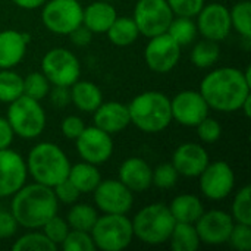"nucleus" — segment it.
Instances as JSON below:
<instances>
[{
  "label": "nucleus",
  "instance_id": "6e6552de",
  "mask_svg": "<svg viewBox=\"0 0 251 251\" xmlns=\"http://www.w3.org/2000/svg\"><path fill=\"white\" fill-rule=\"evenodd\" d=\"M43 25L53 34L68 35L82 24V4L78 0H47L41 6Z\"/></svg>",
  "mask_w": 251,
  "mask_h": 251
},
{
  "label": "nucleus",
  "instance_id": "09e8293b",
  "mask_svg": "<svg viewBox=\"0 0 251 251\" xmlns=\"http://www.w3.org/2000/svg\"><path fill=\"white\" fill-rule=\"evenodd\" d=\"M15 132L9 124V121L3 116H0V150L9 149L13 143Z\"/></svg>",
  "mask_w": 251,
  "mask_h": 251
},
{
  "label": "nucleus",
  "instance_id": "9d476101",
  "mask_svg": "<svg viewBox=\"0 0 251 251\" xmlns=\"http://www.w3.org/2000/svg\"><path fill=\"white\" fill-rule=\"evenodd\" d=\"M132 19L140 35L151 38L168 31L174 13L166 0H138L134 7Z\"/></svg>",
  "mask_w": 251,
  "mask_h": 251
},
{
  "label": "nucleus",
  "instance_id": "f704fd0d",
  "mask_svg": "<svg viewBox=\"0 0 251 251\" xmlns=\"http://www.w3.org/2000/svg\"><path fill=\"white\" fill-rule=\"evenodd\" d=\"M231 216L237 224L251 225V187L244 185L240 188L232 200Z\"/></svg>",
  "mask_w": 251,
  "mask_h": 251
},
{
  "label": "nucleus",
  "instance_id": "0eeeda50",
  "mask_svg": "<svg viewBox=\"0 0 251 251\" xmlns=\"http://www.w3.org/2000/svg\"><path fill=\"white\" fill-rule=\"evenodd\" d=\"M6 119L16 137L24 140L38 138L46 128V112L38 100L21 96L9 103Z\"/></svg>",
  "mask_w": 251,
  "mask_h": 251
},
{
  "label": "nucleus",
  "instance_id": "e433bc0d",
  "mask_svg": "<svg viewBox=\"0 0 251 251\" xmlns=\"http://www.w3.org/2000/svg\"><path fill=\"white\" fill-rule=\"evenodd\" d=\"M179 174L174 168L171 162L160 163L156 168H153L151 172V185L160 188V190H169L174 188L178 182Z\"/></svg>",
  "mask_w": 251,
  "mask_h": 251
},
{
  "label": "nucleus",
  "instance_id": "b1692460",
  "mask_svg": "<svg viewBox=\"0 0 251 251\" xmlns=\"http://www.w3.org/2000/svg\"><path fill=\"white\" fill-rule=\"evenodd\" d=\"M71 103L84 113H93L101 103L103 94L97 84L91 81H76L71 87Z\"/></svg>",
  "mask_w": 251,
  "mask_h": 251
},
{
  "label": "nucleus",
  "instance_id": "c9c22d12",
  "mask_svg": "<svg viewBox=\"0 0 251 251\" xmlns=\"http://www.w3.org/2000/svg\"><path fill=\"white\" fill-rule=\"evenodd\" d=\"M22 81H24V96L38 101L46 99L51 88L50 81L46 78L43 72H31L26 76H22Z\"/></svg>",
  "mask_w": 251,
  "mask_h": 251
},
{
  "label": "nucleus",
  "instance_id": "c756f323",
  "mask_svg": "<svg viewBox=\"0 0 251 251\" xmlns=\"http://www.w3.org/2000/svg\"><path fill=\"white\" fill-rule=\"evenodd\" d=\"M190 57H191V62L196 68L207 69V68H212L219 60L221 47L216 41L203 38L193 46Z\"/></svg>",
  "mask_w": 251,
  "mask_h": 251
},
{
  "label": "nucleus",
  "instance_id": "4be33fe9",
  "mask_svg": "<svg viewBox=\"0 0 251 251\" xmlns=\"http://www.w3.org/2000/svg\"><path fill=\"white\" fill-rule=\"evenodd\" d=\"M29 34L16 29L0 31V69H13L26 53Z\"/></svg>",
  "mask_w": 251,
  "mask_h": 251
},
{
  "label": "nucleus",
  "instance_id": "423d86ee",
  "mask_svg": "<svg viewBox=\"0 0 251 251\" xmlns=\"http://www.w3.org/2000/svg\"><path fill=\"white\" fill-rule=\"evenodd\" d=\"M96 250L122 251L134 240L132 222L126 215L103 213L90 231Z\"/></svg>",
  "mask_w": 251,
  "mask_h": 251
},
{
  "label": "nucleus",
  "instance_id": "9b49d317",
  "mask_svg": "<svg viewBox=\"0 0 251 251\" xmlns=\"http://www.w3.org/2000/svg\"><path fill=\"white\" fill-rule=\"evenodd\" d=\"M201 194L213 201L226 199L235 187V174L228 162H209L204 171L197 176Z\"/></svg>",
  "mask_w": 251,
  "mask_h": 251
},
{
  "label": "nucleus",
  "instance_id": "de8ad7c7",
  "mask_svg": "<svg viewBox=\"0 0 251 251\" xmlns=\"http://www.w3.org/2000/svg\"><path fill=\"white\" fill-rule=\"evenodd\" d=\"M68 37L71 38V43L74 46H78V47H84V46H88L93 40V32L84 26L82 24L79 26H76L72 32L68 34Z\"/></svg>",
  "mask_w": 251,
  "mask_h": 251
},
{
  "label": "nucleus",
  "instance_id": "412c9836",
  "mask_svg": "<svg viewBox=\"0 0 251 251\" xmlns=\"http://www.w3.org/2000/svg\"><path fill=\"white\" fill-rule=\"evenodd\" d=\"M153 168L141 157H129L122 162L118 171V179L134 194L143 193L151 187Z\"/></svg>",
  "mask_w": 251,
  "mask_h": 251
},
{
  "label": "nucleus",
  "instance_id": "a18cd8bd",
  "mask_svg": "<svg viewBox=\"0 0 251 251\" xmlns=\"http://www.w3.org/2000/svg\"><path fill=\"white\" fill-rule=\"evenodd\" d=\"M18 222L10 210L0 209V240L12 238L18 231Z\"/></svg>",
  "mask_w": 251,
  "mask_h": 251
},
{
  "label": "nucleus",
  "instance_id": "5701e85b",
  "mask_svg": "<svg viewBox=\"0 0 251 251\" xmlns=\"http://www.w3.org/2000/svg\"><path fill=\"white\" fill-rule=\"evenodd\" d=\"M118 12L113 4L107 0H97L90 3L82 10V25L87 26L93 34H106Z\"/></svg>",
  "mask_w": 251,
  "mask_h": 251
},
{
  "label": "nucleus",
  "instance_id": "a211bd4d",
  "mask_svg": "<svg viewBox=\"0 0 251 251\" xmlns=\"http://www.w3.org/2000/svg\"><path fill=\"white\" fill-rule=\"evenodd\" d=\"M28 169L25 159L15 150H0V199L12 197L26 184Z\"/></svg>",
  "mask_w": 251,
  "mask_h": 251
},
{
  "label": "nucleus",
  "instance_id": "20e7f679",
  "mask_svg": "<svg viewBox=\"0 0 251 251\" xmlns=\"http://www.w3.org/2000/svg\"><path fill=\"white\" fill-rule=\"evenodd\" d=\"M131 124L146 134L165 131L172 122L171 99L160 91H144L128 104Z\"/></svg>",
  "mask_w": 251,
  "mask_h": 251
},
{
  "label": "nucleus",
  "instance_id": "f3484780",
  "mask_svg": "<svg viewBox=\"0 0 251 251\" xmlns=\"http://www.w3.org/2000/svg\"><path fill=\"white\" fill-rule=\"evenodd\" d=\"M197 31L203 38L212 40V41H224L232 26H231V16L229 9L222 3H209L201 7V10L197 13Z\"/></svg>",
  "mask_w": 251,
  "mask_h": 251
},
{
  "label": "nucleus",
  "instance_id": "dca6fc26",
  "mask_svg": "<svg viewBox=\"0 0 251 251\" xmlns=\"http://www.w3.org/2000/svg\"><path fill=\"white\" fill-rule=\"evenodd\" d=\"M234 225L235 222L231 213L221 209H213L207 212L204 210L203 215L194 224L201 244L207 246L226 244Z\"/></svg>",
  "mask_w": 251,
  "mask_h": 251
},
{
  "label": "nucleus",
  "instance_id": "49530a36",
  "mask_svg": "<svg viewBox=\"0 0 251 251\" xmlns=\"http://www.w3.org/2000/svg\"><path fill=\"white\" fill-rule=\"evenodd\" d=\"M47 97H50V103L54 107L62 109V107H66L71 103V90H69V87L53 85L50 88Z\"/></svg>",
  "mask_w": 251,
  "mask_h": 251
},
{
  "label": "nucleus",
  "instance_id": "a19ab883",
  "mask_svg": "<svg viewBox=\"0 0 251 251\" xmlns=\"http://www.w3.org/2000/svg\"><path fill=\"white\" fill-rule=\"evenodd\" d=\"M197 137L200 138L201 143H206V144H213L216 143L221 137H222V126L221 124L210 118V116H206L197 126Z\"/></svg>",
  "mask_w": 251,
  "mask_h": 251
},
{
  "label": "nucleus",
  "instance_id": "2f4dec72",
  "mask_svg": "<svg viewBox=\"0 0 251 251\" xmlns=\"http://www.w3.org/2000/svg\"><path fill=\"white\" fill-rule=\"evenodd\" d=\"M24 94L22 76L12 69H0V103H12Z\"/></svg>",
  "mask_w": 251,
  "mask_h": 251
},
{
  "label": "nucleus",
  "instance_id": "4468645a",
  "mask_svg": "<svg viewBox=\"0 0 251 251\" xmlns=\"http://www.w3.org/2000/svg\"><path fill=\"white\" fill-rule=\"evenodd\" d=\"M209 104L200 91L184 90L171 99L172 121L182 126L196 128L206 116H209Z\"/></svg>",
  "mask_w": 251,
  "mask_h": 251
},
{
  "label": "nucleus",
  "instance_id": "6ab92c4d",
  "mask_svg": "<svg viewBox=\"0 0 251 251\" xmlns=\"http://www.w3.org/2000/svg\"><path fill=\"white\" fill-rule=\"evenodd\" d=\"M209 162L207 150L199 143H184L178 146L171 160L179 176L185 178H197Z\"/></svg>",
  "mask_w": 251,
  "mask_h": 251
},
{
  "label": "nucleus",
  "instance_id": "7ed1b4c3",
  "mask_svg": "<svg viewBox=\"0 0 251 251\" xmlns=\"http://www.w3.org/2000/svg\"><path fill=\"white\" fill-rule=\"evenodd\" d=\"M25 162L28 175L34 179V182L51 188L68 178L71 168L66 153L57 144L49 141L35 144L29 150L28 159Z\"/></svg>",
  "mask_w": 251,
  "mask_h": 251
},
{
  "label": "nucleus",
  "instance_id": "37998d69",
  "mask_svg": "<svg viewBox=\"0 0 251 251\" xmlns=\"http://www.w3.org/2000/svg\"><path fill=\"white\" fill-rule=\"evenodd\" d=\"M53 193H54L59 203H63V204H68V206L76 203L79 196H81V193L75 188V185L68 178L60 181L59 184H56L53 187Z\"/></svg>",
  "mask_w": 251,
  "mask_h": 251
},
{
  "label": "nucleus",
  "instance_id": "c85d7f7f",
  "mask_svg": "<svg viewBox=\"0 0 251 251\" xmlns=\"http://www.w3.org/2000/svg\"><path fill=\"white\" fill-rule=\"evenodd\" d=\"M99 218V212L94 206L87 203H74L66 215V222L71 229L90 232Z\"/></svg>",
  "mask_w": 251,
  "mask_h": 251
},
{
  "label": "nucleus",
  "instance_id": "a878e982",
  "mask_svg": "<svg viewBox=\"0 0 251 251\" xmlns=\"http://www.w3.org/2000/svg\"><path fill=\"white\" fill-rule=\"evenodd\" d=\"M68 179L75 185V188L81 194H88L96 190V187L101 181V175L97 165L82 160L75 165H71Z\"/></svg>",
  "mask_w": 251,
  "mask_h": 251
},
{
  "label": "nucleus",
  "instance_id": "72a5a7b5",
  "mask_svg": "<svg viewBox=\"0 0 251 251\" xmlns=\"http://www.w3.org/2000/svg\"><path fill=\"white\" fill-rule=\"evenodd\" d=\"M231 26L246 40L251 38V3L250 0H240L229 9Z\"/></svg>",
  "mask_w": 251,
  "mask_h": 251
},
{
  "label": "nucleus",
  "instance_id": "aec40b11",
  "mask_svg": "<svg viewBox=\"0 0 251 251\" xmlns=\"http://www.w3.org/2000/svg\"><path fill=\"white\" fill-rule=\"evenodd\" d=\"M93 122L97 128L110 135L118 134L131 124L128 104L121 101H103L93 112Z\"/></svg>",
  "mask_w": 251,
  "mask_h": 251
},
{
  "label": "nucleus",
  "instance_id": "58836bf2",
  "mask_svg": "<svg viewBox=\"0 0 251 251\" xmlns=\"http://www.w3.org/2000/svg\"><path fill=\"white\" fill-rule=\"evenodd\" d=\"M69 225L66 222V219L60 218L59 215H54L53 218H50L43 226L41 231L43 234L57 247H60V244L63 243V240L66 238L68 232H69Z\"/></svg>",
  "mask_w": 251,
  "mask_h": 251
},
{
  "label": "nucleus",
  "instance_id": "8fccbe9b",
  "mask_svg": "<svg viewBox=\"0 0 251 251\" xmlns=\"http://www.w3.org/2000/svg\"><path fill=\"white\" fill-rule=\"evenodd\" d=\"M12 1H13V4H16V6L21 7V9L34 10V9L41 7L47 0H12Z\"/></svg>",
  "mask_w": 251,
  "mask_h": 251
},
{
  "label": "nucleus",
  "instance_id": "f8f14e48",
  "mask_svg": "<svg viewBox=\"0 0 251 251\" xmlns=\"http://www.w3.org/2000/svg\"><path fill=\"white\" fill-rule=\"evenodd\" d=\"M93 199L101 213L126 215L134 204V193L119 179H101L93 191Z\"/></svg>",
  "mask_w": 251,
  "mask_h": 251
},
{
  "label": "nucleus",
  "instance_id": "3c124183",
  "mask_svg": "<svg viewBox=\"0 0 251 251\" xmlns=\"http://www.w3.org/2000/svg\"><path fill=\"white\" fill-rule=\"evenodd\" d=\"M250 104H251V96L243 103V106H241V109L240 110H243L244 112V115L247 116V118H250L251 116V107H250Z\"/></svg>",
  "mask_w": 251,
  "mask_h": 251
},
{
  "label": "nucleus",
  "instance_id": "ddd939ff",
  "mask_svg": "<svg viewBox=\"0 0 251 251\" xmlns=\"http://www.w3.org/2000/svg\"><path fill=\"white\" fill-rule=\"evenodd\" d=\"M181 59V46L168 34H159L149 38L144 49V60L150 71L156 74L171 72Z\"/></svg>",
  "mask_w": 251,
  "mask_h": 251
},
{
  "label": "nucleus",
  "instance_id": "bb28decb",
  "mask_svg": "<svg viewBox=\"0 0 251 251\" xmlns=\"http://www.w3.org/2000/svg\"><path fill=\"white\" fill-rule=\"evenodd\" d=\"M109 41L118 47H128L137 41L140 37V31L132 18L128 16H116L110 28L106 31Z\"/></svg>",
  "mask_w": 251,
  "mask_h": 251
},
{
  "label": "nucleus",
  "instance_id": "473e14b6",
  "mask_svg": "<svg viewBox=\"0 0 251 251\" xmlns=\"http://www.w3.org/2000/svg\"><path fill=\"white\" fill-rule=\"evenodd\" d=\"M57 249L59 247L38 229H29V232L19 237L12 246L13 251H56Z\"/></svg>",
  "mask_w": 251,
  "mask_h": 251
},
{
  "label": "nucleus",
  "instance_id": "2eb2a0df",
  "mask_svg": "<svg viewBox=\"0 0 251 251\" xmlns=\"http://www.w3.org/2000/svg\"><path fill=\"white\" fill-rule=\"evenodd\" d=\"M76 151L84 162L93 165L106 163L113 154V140L112 135L103 129L93 126H85L79 137L75 140Z\"/></svg>",
  "mask_w": 251,
  "mask_h": 251
},
{
  "label": "nucleus",
  "instance_id": "f257e3e1",
  "mask_svg": "<svg viewBox=\"0 0 251 251\" xmlns=\"http://www.w3.org/2000/svg\"><path fill=\"white\" fill-rule=\"evenodd\" d=\"M201 96L210 109L222 113H232L241 109L251 96V68L246 71L224 66L209 72L200 82Z\"/></svg>",
  "mask_w": 251,
  "mask_h": 251
},
{
  "label": "nucleus",
  "instance_id": "4c0bfd02",
  "mask_svg": "<svg viewBox=\"0 0 251 251\" xmlns=\"http://www.w3.org/2000/svg\"><path fill=\"white\" fill-rule=\"evenodd\" d=\"M65 251H94L96 246L93 243L91 234L85 231L69 229L66 238L60 244Z\"/></svg>",
  "mask_w": 251,
  "mask_h": 251
},
{
  "label": "nucleus",
  "instance_id": "ea45409f",
  "mask_svg": "<svg viewBox=\"0 0 251 251\" xmlns=\"http://www.w3.org/2000/svg\"><path fill=\"white\" fill-rule=\"evenodd\" d=\"M228 244L237 251H250L251 250V225L247 224H237L234 225Z\"/></svg>",
  "mask_w": 251,
  "mask_h": 251
},
{
  "label": "nucleus",
  "instance_id": "7c9ffc66",
  "mask_svg": "<svg viewBox=\"0 0 251 251\" xmlns=\"http://www.w3.org/2000/svg\"><path fill=\"white\" fill-rule=\"evenodd\" d=\"M166 32L181 47L190 46L199 34L196 21H193V18H187V16H174Z\"/></svg>",
  "mask_w": 251,
  "mask_h": 251
},
{
  "label": "nucleus",
  "instance_id": "c03bdc74",
  "mask_svg": "<svg viewBox=\"0 0 251 251\" xmlns=\"http://www.w3.org/2000/svg\"><path fill=\"white\" fill-rule=\"evenodd\" d=\"M84 128H85L84 121L75 115H69V116L63 118L62 124H60V129H62L63 137H66L68 140H74V141L79 137V134L84 131Z\"/></svg>",
  "mask_w": 251,
  "mask_h": 251
},
{
  "label": "nucleus",
  "instance_id": "393cba45",
  "mask_svg": "<svg viewBox=\"0 0 251 251\" xmlns=\"http://www.w3.org/2000/svg\"><path fill=\"white\" fill-rule=\"evenodd\" d=\"M168 207L175 222H184V224H196L197 219L204 212L203 201L197 196L188 193L176 196Z\"/></svg>",
  "mask_w": 251,
  "mask_h": 251
},
{
  "label": "nucleus",
  "instance_id": "1a4fd4ad",
  "mask_svg": "<svg viewBox=\"0 0 251 251\" xmlns=\"http://www.w3.org/2000/svg\"><path fill=\"white\" fill-rule=\"evenodd\" d=\"M41 72L51 85L71 87L81 76V65L71 50L54 47L43 56Z\"/></svg>",
  "mask_w": 251,
  "mask_h": 251
},
{
  "label": "nucleus",
  "instance_id": "79ce46f5",
  "mask_svg": "<svg viewBox=\"0 0 251 251\" xmlns=\"http://www.w3.org/2000/svg\"><path fill=\"white\" fill-rule=\"evenodd\" d=\"M174 16L194 18L204 6V0H166Z\"/></svg>",
  "mask_w": 251,
  "mask_h": 251
},
{
  "label": "nucleus",
  "instance_id": "39448f33",
  "mask_svg": "<svg viewBox=\"0 0 251 251\" xmlns=\"http://www.w3.org/2000/svg\"><path fill=\"white\" fill-rule=\"evenodd\" d=\"M134 238L149 246L168 243L175 226V219L165 203H151L140 209L131 219Z\"/></svg>",
  "mask_w": 251,
  "mask_h": 251
},
{
  "label": "nucleus",
  "instance_id": "f03ea898",
  "mask_svg": "<svg viewBox=\"0 0 251 251\" xmlns=\"http://www.w3.org/2000/svg\"><path fill=\"white\" fill-rule=\"evenodd\" d=\"M18 225L26 229H41V226L59 210V201L51 187L38 182L22 185L13 196L9 209Z\"/></svg>",
  "mask_w": 251,
  "mask_h": 251
},
{
  "label": "nucleus",
  "instance_id": "cd10ccee",
  "mask_svg": "<svg viewBox=\"0 0 251 251\" xmlns=\"http://www.w3.org/2000/svg\"><path fill=\"white\" fill-rule=\"evenodd\" d=\"M168 243L174 251H197L201 241L194 224L175 222Z\"/></svg>",
  "mask_w": 251,
  "mask_h": 251
},
{
  "label": "nucleus",
  "instance_id": "603ef678",
  "mask_svg": "<svg viewBox=\"0 0 251 251\" xmlns=\"http://www.w3.org/2000/svg\"><path fill=\"white\" fill-rule=\"evenodd\" d=\"M107 1H112V0H107Z\"/></svg>",
  "mask_w": 251,
  "mask_h": 251
}]
</instances>
